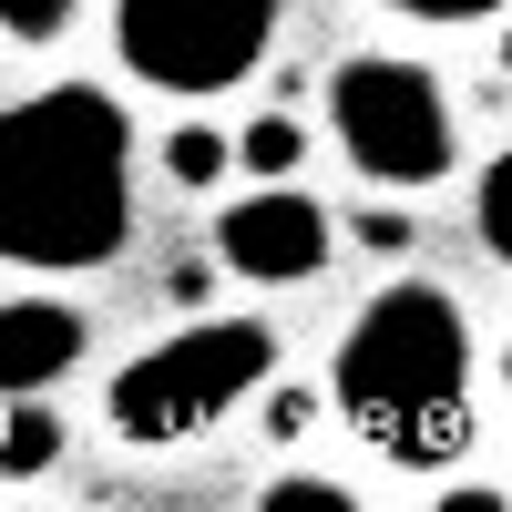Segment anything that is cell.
<instances>
[{
    "label": "cell",
    "mask_w": 512,
    "mask_h": 512,
    "mask_svg": "<svg viewBox=\"0 0 512 512\" xmlns=\"http://www.w3.org/2000/svg\"><path fill=\"white\" fill-rule=\"evenodd\" d=\"M134 236V123L93 82L0 103V256L41 277L113 267Z\"/></svg>",
    "instance_id": "cell-1"
},
{
    "label": "cell",
    "mask_w": 512,
    "mask_h": 512,
    "mask_svg": "<svg viewBox=\"0 0 512 512\" xmlns=\"http://www.w3.org/2000/svg\"><path fill=\"white\" fill-rule=\"evenodd\" d=\"M338 420L400 472H431L472 441V318L431 277H390L338 338Z\"/></svg>",
    "instance_id": "cell-2"
},
{
    "label": "cell",
    "mask_w": 512,
    "mask_h": 512,
    "mask_svg": "<svg viewBox=\"0 0 512 512\" xmlns=\"http://www.w3.org/2000/svg\"><path fill=\"white\" fill-rule=\"evenodd\" d=\"M267 379H277V328L267 318H195V328L154 338L144 359L113 369L103 420H113V441H134V451H175L195 431H216L236 400H256Z\"/></svg>",
    "instance_id": "cell-3"
},
{
    "label": "cell",
    "mask_w": 512,
    "mask_h": 512,
    "mask_svg": "<svg viewBox=\"0 0 512 512\" xmlns=\"http://www.w3.org/2000/svg\"><path fill=\"white\" fill-rule=\"evenodd\" d=\"M328 123H338V154H349L369 185H390V195H420V185H441L451 164H461L451 103H441V82L420 72L410 52L338 62L328 72Z\"/></svg>",
    "instance_id": "cell-4"
},
{
    "label": "cell",
    "mask_w": 512,
    "mask_h": 512,
    "mask_svg": "<svg viewBox=\"0 0 512 512\" xmlns=\"http://www.w3.org/2000/svg\"><path fill=\"white\" fill-rule=\"evenodd\" d=\"M277 41V0H113V52L154 93H236Z\"/></svg>",
    "instance_id": "cell-5"
},
{
    "label": "cell",
    "mask_w": 512,
    "mask_h": 512,
    "mask_svg": "<svg viewBox=\"0 0 512 512\" xmlns=\"http://www.w3.org/2000/svg\"><path fill=\"white\" fill-rule=\"evenodd\" d=\"M328 205L318 195H236L226 216H216V267L256 277V287H297V277H318L328 267Z\"/></svg>",
    "instance_id": "cell-6"
},
{
    "label": "cell",
    "mask_w": 512,
    "mask_h": 512,
    "mask_svg": "<svg viewBox=\"0 0 512 512\" xmlns=\"http://www.w3.org/2000/svg\"><path fill=\"white\" fill-rule=\"evenodd\" d=\"M82 359V318L62 297H11L0 308V400H31Z\"/></svg>",
    "instance_id": "cell-7"
},
{
    "label": "cell",
    "mask_w": 512,
    "mask_h": 512,
    "mask_svg": "<svg viewBox=\"0 0 512 512\" xmlns=\"http://www.w3.org/2000/svg\"><path fill=\"white\" fill-rule=\"evenodd\" d=\"M52 461H62V420L41 400H0V472L31 482V472H52Z\"/></svg>",
    "instance_id": "cell-8"
},
{
    "label": "cell",
    "mask_w": 512,
    "mask_h": 512,
    "mask_svg": "<svg viewBox=\"0 0 512 512\" xmlns=\"http://www.w3.org/2000/svg\"><path fill=\"white\" fill-rule=\"evenodd\" d=\"M472 216H482V246H492V267H512V144L482 164V195H472Z\"/></svg>",
    "instance_id": "cell-9"
},
{
    "label": "cell",
    "mask_w": 512,
    "mask_h": 512,
    "mask_svg": "<svg viewBox=\"0 0 512 512\" xmlns=\"http://www.w3.org/2000/svg\"><path fill=\"white\" fill-rule=\"evenodd\" d=\"M226 164H236V144H226V134H205V123L164 134V175H175V185H216Z\"/></svg>",
    "instance_id": "cell-10"
},
{
    "label": "cell",
    "mask_w": 512,
    "mask_h": 512,
    "mask_svg": "<svg viewBox=\"0 0 512 512\" xmlns=\"http://www.w3.org/2000/svg\"><path fill=\"white\" fill-rule=\"evenodd\" d=\"M256 512H359V492L328 482V472H287V482L256 492Z\"/></svg>",
    "instance_id": "cell-11"
},
{
    "label": "cell",
    "mask_w": 512,
    "mask_h": 512,
    "mask_svg": "<svg viewBox=\"0 0 512 512\" xmlns=\"http://www.w3.org/2000/svg\"><path fill=\"white\" fill-rule=\"evenodd\" d=\"M236 164H256V175H297V164H308V134H297L287 113H267V123H246Z\"/></svg>",
    "instance_id": "cell-12"
},
{
    "label": "cell",
    "mask_w": 512,
    "mask_h": 512,
    "mask_svg": "<svg viewBox=\"0 0 512 512\" xmlns=\"http://www.w3.org/2000/svg\"><path fill=\"white\" fill-rule=\"evenodd\" d=\"M0 31H11V41H62L72 0H0Z\"/></svg>",
    "instance_id": "cell-13"
},
{
    "label": "cell",
    "mask_w": 512,
    "mask_h": 512,
    "mask_svg": "<svg viewBox=\"0 0 512 512\" xmlns=\"http://www.w3.org/2000/svg\"><path fill=\"white\" fill-rule=\"evenodd\" d=\"M379 11H400V21H492L502 0H379Z\"/></svg>",
    "instance_id": "cell-14"
},
{
    "label": "cell",
    "mask_w": 512,
    "mask_h": 512,
    "mask_svg": "<svg viewBox=\"0 0 512 512\" xmlns=\"http://www.w3.org/2000/svg\"><path fill=\"white\" fill-rule=\"evenodd\" d=\"M308 420H318V390H277V400H267V431H277V441H297Z\"/></svg>",
    "instance_id": "cell-15"
},
{
    "label": "cell",
    "mask_w": 512,
    "mask_h": 512,
    "mask_svg": "<svg viewBox=\"0 0 512 512\" xmlns=\"http://www.w3.org/2000/svg\"><path fill=\"white\" fill-rule=\"evenodd\" d=\"M349 236H359L369 256H400V246H410V216H390V205H379V216H359Z\"/></svg>",
    "instance_id": "cell-16"
},
{
    "label": "cell",
    "mask_w": 512,
    "mask_h": 512,
    "mask_svg": "<svg viewBox=\"0 0 512 512\" xmlns=\"http://www.w3.org/2000/svg\"><path fill=\"white\" fill-rule=\"evenodd\" d=\"M431 512H512V502H502V492H482V482H451Z\"/></svg>",
    "instance_id": "cell-17"
},
{
    "label": "cell",
    "mask_w": 512,
    "mask_h": 512,
    "mask_svg": "<svg viewBox=\"0 0 512 512\" xmlns=\"http://www.w3.org/2000/svg\"><path fill=\"white\" fill-rule=\"evenodd\" d=\"M502 82H512V31H502Z\"/></svg>",
    "instance_id": "cell-18"
},
{
    "label": "cell",
    "mask_w": 512,
    "mask_h": 512,
    "mask_svg": "<svg viewBox=\"0 0 512 512\" xmlns=\"http://www.w3.org/2000/svg\"><path fill=\"white\" fill-rule=\"evenodd\" d=\"M502 390H512V359H502Z\"/></svg>",
    "instance_id": "cell-19"
}]
</instances>
